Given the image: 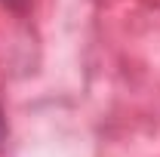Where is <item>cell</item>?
<instances>
[{"instance_id":"obj_1","label":"cell","mask_w":160,"mask_h":157,"mask_svg":"<svg viewBox=\"0 0 160 157\" xmlns=\"http://www.w3.org/2000/svg\"><path fill=\"white\" fill-rule=\"evenodd\" d=\"M3 133H6V123H3V114H0V139H3Z\"/></svg>"}]
</instances>
